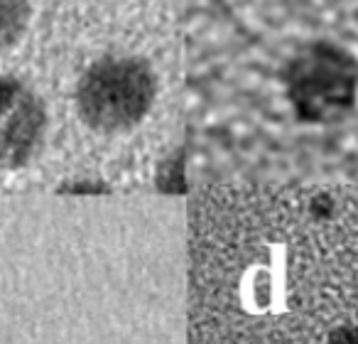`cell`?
Masks as SVG:
<instances>
[{
  "label": "cell",
  "mask_w": 358,
  "mask_h": 344,
  "mask_svg": "<svg viewBox=\"0 0 358 344\" xmlns=\"http://www.w3.org/2000/svg\"><path fill=\"white\" fill-rule=\"evenodd\" d=\"M157 79L138 57H103L84 71L76 86V106L84 123L101 133L130 130L148 116Z\"/></svg>",
  "instance_id": "1"
},
{
  "label": "cell",
  "mask_w": 358,
  "mask_h": 344,
  "mask_svg": "<svg viewBox=\"0 0 358 344\" xmlns=\"http://www.w3.org/2000/svg\"><path fill=\"white\" fill-rule=\"evenodd\" d=\"M358 67L336 45L317 42L289 64L287 84L299 113L309 118L348 106L356 94Z\"/></svg>",
  "instance_id": "2"
},
{
  "label": "cell",
  "mask_w": 358,
  "mask_h": 344,
  "mask_svg": "<svg viewBox=\"0 0 358 344\" xmlns=\"http://www.w3.org/2000/svg\"><path fill=\"white\" fill-rule=\"evenodd\" d=\"M45 128L47 113L35 91L13 76H0V172L30 163Z\"/></svg>",
  "instance_id": "3"
},
{
  "label": "cell",
  "mask_w": 358,
  "mask_h": 344,
  "mask_svg": "<svg viewBox=\"0 0 358 344\" xmlns=\"http://www.w3.org/2000/svg\"><path fill=\"white\" fill-rule=\"evenodd\" d=\"M30 0H0V50L13 47L27 30Z\"/></svg>",
  "instance_id": "4"
}]
</instances>
